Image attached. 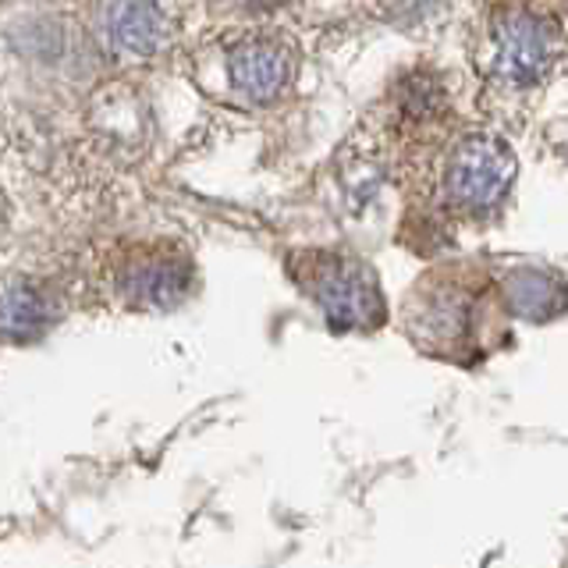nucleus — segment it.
<instances>
[{"mask_svg": "<svg viewBox=\"0 0 568 568\" xmlns=\"http://www.w3.org/2000/svg\"><path fill=\"white\" fill-rule=\"evenodd\" d=\"M53 320L47 295L26 277H11L0 284V334L11 342H29L43 334Z\"/></svg>", "mask_w": 568, "mask_h": 568, "instance_id": "nucleus-6", "label": "nucleus"}, {"mask_svg": "<svg viewBox=\"0 0 568 568\" xmlns=\"http://www.w3.org/2000/svg\"><path fill=\"white\" fill-rule=\"evenodd\" d=\"M515 156L501 139L473 135L455 150L448 164V200L466 210H487L508 192Z\"/></svg>", "mask_w": 568, "mask_h": 568, "instance_id": "nucleus-3", "label": "nucleus"}, {"mask_svg": "<svg viewBox=\"0 0 568 568\" xmlns=\"http://www.w3.org/2000/svg\"><path fill=\"white\" fill-rule=\"evenodd\" d=\"M231 82H235L245 97L271 100L288 82V58L274 43H242L231 53Z\"/></svg>", "mask_w": 568, "mask_h": 568, "instance_id": "nucleus-5", "label": "nucleus"}, {"mask_svg": "<svg viewBox=\"0 0 568 568\" xmlns=\"http://www.w3.org/2000/svg\"><path fill=\"white\" fill-rule=\"evenodd\" d=\"M189 288V266L178 256H142L129 263L121 292L139 306H174Z\"/></svg>", "mask_w": 568, "mask_h": 568, "instance_id": "nucleus-4", "label": "nucleus"}, {"mask_svg": "<svg viewBox=\"0 0 568 568\" xmlns=\"http://www.w3.org/2000/svg\"><path fill=\"white\" fill-rule=\"evenodd\" d=\"M306 260L298 281L310 288L334 331H369L381 324L384 298L366 263L327 253H313Z\"/></svg>", "mask_w": 568, "mask_h": 568, "instance_id": "nucleus-1", "label": "nucleus"}, {"mask_svg": "<svg viewBox=\"0 0 568 568\" xmlns=\"http://www.w3.org/2000/svg\"><path fill=\"white\" fill-rule=\"evenodd\" d=\"M508 306L526 316V320H550L555 313L565 310V292L555 277H547L540 271H519L508 277Z\"/></svg>", "mask_w": 568, "mask_h": 568, "instance_id": "nucleus-8", "label": "nucleus"}, {"mask_svg": "<svg viewBox=\"0 0 568 568\" xmlns=\"http://www.w3.org/2000/svg\"><path fill=\"white\" fill-rule=\"evenodd\" d=\"M558 53V29L526 8L494 14V71L511 85H532Z\"/></svg>", "mask_w": 568, "mask_h": 568, "instance_id": "nucleus-2", "label": "nucleus"}, {"mask_svg": "<svg viewBox=\"0 0 568 568\" xmlns=\"http://www.w3.org/2000/svg\"><path fill=\"white\" fill-rule=\"evenodd\" d=\"M384 8L390 14H416V11L426 8V0H384Z\"/></svg>", "mask_w": 568, "mask_h": 568, "instance_id": "nucleus-9", "label": "nucleus"}, {"mask_svg": "<svg viewBox=\"0 0 568 568\" xmlns=\"http://www.w3.org/2000/svg\"><path fill=\"white\" fill-rule=\"evenodd\" d=\"M114 47L129 53H153L164 40V18L153 0H118L106 18Z\"/></svg>", "mask_w": 568, "mask_h": 568, "instance_id": "nucleus-7", "label": "nucleus"}]
</instances>
